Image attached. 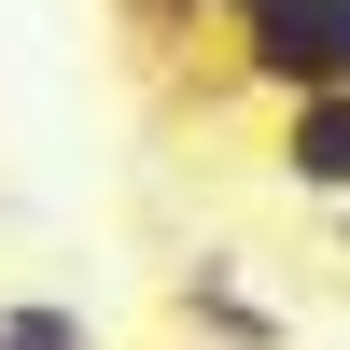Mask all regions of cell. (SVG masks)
Returning a JSON list of instances; mask_svg holds the SVG:
<instances>
[{
	"label": "cell",
	"instance_id": "cell-1",
	"mask_svg": "<svg viewBox=\"0 0 350 350\" xmlns=\"http://www.w3.org/2000/svg\"><path fill=\"white\" fill-rule=\"evenodd\" d=\"M211 84H239V98H267V112L350 98V0H252V14L224 28V70ZM211 84H196V98H211Z\"/></svg>",
	"mask_w": 350,
	"mask_h": 350
},
{
	"label": "cell",
	"instance_id": "cell-2",
	"mask_svg": "<svg viewBox=\"0 0 350 350\" xmlns=\"http://www.w3.org/2000/svg\"><path fill=\"white\" fill-rule=\"evenodd\" d=\"M168 323H183L196 350H295V323L239 280V252H196V267L168 280Z\"/></svg>",
	"mask_w": 350,
	"mask_h": 350
},
{
	"label": "cell",
	"instance_id": "cell-3",
	"mask_svg": "<svg viewBox=\"0 0 350 350\" xmlns=\"http://www.w3.org/2000/svg\"><path fill=\"white\" fill-rule=\"evenodd\" d=\"M267 168L295 196H323V211H350V98H295L267 112Z\"/></svg>",
	"mask_w": 350,
	"mask_h": 350
},
{
	"label": "cell",
	"instance_id": "cell-4",
	"mask_svg": "<svg viewBox=\"0 0 350 350\" xmlns=\"http://www.w3.org/2000/svg\"><path fill=\"white\" fill-rule=\"evenodd\" d=\"M0 350H98V323H84L70 295H14L0 308Z\"/></svg>",
	"mask_w": 350,
	"mask_h": 350
},
{
	"label": "cell",
	"instance_id": "cell-5",
	"mask_svg": "<svg viewBox=\"0 0 350 350\" xmlns=\"http://www.w3.org/2000/svg\"><path fill=\"white\" fill-rule=\"evenodd\" d=\"M126 28H140V42L168 56V42H196V28H211V14H196V0H126Z\"/></svg>",
	"mask_w": 350,
	"mask_h": 350
},
{
	"label": "cell",
	"instance_id": "cell-6",
	"mask_svg": "<svg viewBox=\"0 0 350 350\" xmlns=\"http://www.w3.org/2000/svg\"><path fill=\"white\" fill-rule=\"evenodd\" d=\"M196 14H224V28H239V14H252V0H196Z\"/></svg>",
	"mask_w": 350,
	"mask_h": 350
},
{
	"label": "cell",
	"instance_id": "cell-7",
	"mask_svg": "<svg viewBox=\"0 0 350 350\" xmlns=\"http://www.w3.org/2000/svg\"><path fill=\"white\" fill-rule=\"evenodd\" d=\"M336 239H350V211H336Z\"/></svg>",
	"mask_w": 350,
	"mask_h": 350
}]
</instances>
